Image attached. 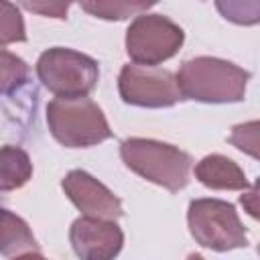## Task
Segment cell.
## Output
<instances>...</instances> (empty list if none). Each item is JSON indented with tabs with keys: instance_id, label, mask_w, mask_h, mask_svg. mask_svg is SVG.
Masks as SVG:
<instances>
[{
	"instance_id": "cell-5",
	"label": "cell",
	"mask_w": 260,
	"mask_h": 260,
	"mask_svg": "<svg viewBox=\"0 0 260 260\" xmlns=\"http://www.w3.org/2000/svg\"><path fill=\"white\" fill-rule=\"evenodd\" d=\"M187 221L191 236L203 248L225 252L248 246L246 230L236 207L221 199H195L189 205Z\"/></svg>"
},
{
	"instance_id": "cell-13",
	"label": "cell",
	"mask_w": 260,
	"mask_h": 260,
	"mask_svg": "<svg viewBox=\"0 0 260 260\" xmlns=\"http://www.w3.org/2000/svg\"><path fill=\"white\" fill-rule=\"evenodd\" d=\"M79 6L104 20H124L156 4V0H77Z\"/></svg>"
},
{
	"instance_id": "cell-12",
	"label": "cell",
	"mask_w": 260,
	"mask_h": 260,
	"mask_svg": "<svg viewBox=\"0 0 260 260\" xmlns=\"http://www.w3.org/2000/svg\"><path fill=\"white\" fill-rule=\"evenodd\" d=\"M32 177V162L18 146L0 148V191H14Z\"/></svg>"
},
{
	"instance_id": "cell-17",
	"label": "cell",
	"mask_w": 260,
	"mask_h": 260,
	"mask_svg": "<svg viewBox=\"0 0 260 260\" xmlns=\"http://www.w3.org/2000/svg\"><path fill=\"white\" fill-rule=\"evenodd\" d=\"M230 142L240 148L242 152H248L250 156L258 158L260 152H258V122L252 120L248 124H240L234 128L232 136H230Z\"/></svg>"
},
{
	"instance_id": "cell-9",
	"label": "cell",
	"mask_w": 260,
	"mask_h": 260,
	"mask_svg": "<svg viewBox=\"0 0 260 260\" xmlns=\"http://www.w3.org/2000/svg\"><path fill=\"white\" fill-rule=\"evenodd\" d=\"M61 185L67 197L83 215L102 217V219H116L122 215L120 199L89 173L71 171L65 175Z\"/></svg>"
},
{
	"instance_id": "cell-15",
	"label": "cell",
	"mask_w": 260,
	"mask_h": 260,
	"mask_svg": "<svg viewBox=\"0 0 260 260\" xmlns=\"http://www.w3.org/2000/svg\"><path fill=\"white\" fill-rule=\"evenodd\" d=\"M215 6L219 14L234 24L252 26L260 20V0H215Z\"/></svg>"
},
{
	"instance_id": "cell-18",
	"label": "cell",
	"mask_w": 260,
	"mask_h": 260,
	"mask_svg": "<svg viewBox=\"0 0 260 260\" xmlns=\"http://www.w3.org/2000/svg\"><path fill=\"white\" fill-rule=\"evenodd\" d=\"M18 2L28 12L49 18H65L71 4V0H18Z\"/></svg>"
},
{
	"instance_id": "cell-10",
	"label": "cell",
	"mask_w": 260,
	"mask_h": 260,
	"mask_svg": "<svg viewBox=\"0 0 260 260\" xmlns=\"http://www.w3.org/2000/svg\"><path fill=\"white\" fill-rule=\"evenodd\" d=\"M195 177L205 187L217 189V191L248 189V179L244 171L223 154H209L201 158L195 167Z\"/></svg>"
},
{
	"instance_id": "cell-19",
	"label": "cell",
	"mask_w": 260,
	"mask_h": 260,
	"mask_svg": "<svg viewBox=\"0 0 260 260\" xmlns=\"http://www.w3.org/2000/svg\"><path fill=\"white\" fill-rule=\"evenodd\" d=\"M256 199H258V189H256V185L252 187V191L250 193H246V195H242V205L248 209V213L252 215V217H258V207H256Z\"/></svg>"
},
{
	"instance_id": "cell-4",
	"label": "cell",
	"mask_w": 260,
	"mask_h": 260,
	"mask_svg": "<svg viewBox=\"0 0 260 260\" xmlns=\"http://www.w3.org/2000/svg\"><path fill=\"white\" fill-rule=\"evenodd\" d=\"M37 75L57 98H81L95 87L100 69L98 63L83 53L53 47L39 57Z\"/></svg>"
},
{
	"instance_id": "cell-1",
	"label": "cell",
	"mask_w": 260,
	"mask_h": 260,
	"mask_svg": "<svg viewBox=\"0 0 260 260\" xmlns=\"http://www.w3.org/2000/svg\"><path fill=\"white\" fill-rule=\"evenodd\" d=\"M250 73L242 67L215 59V57H195L181 65L177 73V85L181 98L207 102V104H225L240 102L246 95Z\"/></svg>"
},
{
	"instance_id": "cell-8",
	"label": "cell",
	"mask_w": 260,
	"mask_h": 260,
	"mask_svg": "<svg viewBox=\"0 0 260 260\" xmlns=\"http://www.w3.org/2000/svg\"><path fill=\"white\" fill-rule=\"evenodd\" d=\"M69 240L79 258L85 260H108L118 256L124 244L122 230L114 219L83 215L71 223Z\"/></svg>"
},
{
	"instance_id": "cell-6",
	"label": "cell",
	"mask_w": 260,
	"mask_h": 260,
	"mask_svg": "<svg viewBox=\"0 0 260 260\" xmlns=\"http://www.w3.org/2000/svg\"><path fill=\"white\" fill-rule=\"evenodd\" d=\"M183 45L179 24L160 14H142L126 30V53L138 65H158Z\"/></svg>"
},
{
	"instance_id": "cell-3",
	"label": "cell",
	"mask_w": 260,
	"mask_h": 260,
	"mask_svg": "<svg viewBox=\"0 0 260 260\" xmlns=\"http://www.w3.org/2000/svg\"><path fill=\"white\" fill-rule=\"evenodd\" d=\"M120 154L128 169L169 191H179L189 181L191 156L173 144L150 138H128L122 142Z\"/></svg>"
},
{
	"instance_id": "cell-7",
	"label": "cell",
	"mask_w": 260,
	"mask_h": 260,
	"mask_svg": "<svg viewBox=\"0 0 260 260\" xmlns=\"http://www.w3.org/2000/svg\"><path fill=\"white\" fill-rule=\"evenodd\" d=\"M118 91L126 104L140 108H169L181 100L177 77L156 65H124Z\"/></svg>"
},
{
	"instance_id": "cell-16",
	"label": "cell",
	"mask_w": 260,
	"mask_h": 260,
	"mask_svg": "<svg viewBox=\"0 0 260 260\" xmlns=\"http://www.w3.org/2000/svg\"><path fill=\"white\" fill-rule=\"evenodd\" d=\"M26 39L24 20L10 0H0V45L22 43Z\"/></svg>"
},
{
	"instance_id": "cell-11",
	"label": "cell",
	"mask_w": 260,
	"mask_h": 260,
	"mask_svg": "<svg viewBox=\"0 0 260 260\" xmlns=\"http://www.w3.org/2000/svg\"><path fill=\"white\" fill-rule=\"evenodd\" d=\"M0 254L6 258L41 256L39 244L26 221L4 207H0Z\"/></svg>"
},
{
	"instance_id": "cell-14",
	"label": "cell",
	"mask_w": 260,
	"mask_h": 260,
	"mask_svg": "<svg viewBox=\"0 0 260 260\" xmlns=\"http://www.w3.org/2000/svg\"><path fill=\"white\" fill-rule=\"evenodd\" d=\"M26 79H28V65L20 57L0 49V93L8 95L20 89L26 83Z\"/></svg>"
},
{
	"instance_id": "cell-2",
	"label": "cell",
	"mask_w": 260,
	"mask_h": 260,
	"mask_svg": "<svg viewBox=\"0 0 260 260\" xmlns=\"http://www.w3.org/2000/svg\"><path fill=\"white\" fill-rule=\"evenodd\" d=\"M47 124L55 140L69 148L93 146L112 136L102 108L87 95L55 98L49 102Z\"/></svg>"
}]
</instances>
